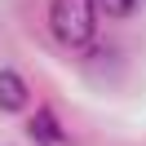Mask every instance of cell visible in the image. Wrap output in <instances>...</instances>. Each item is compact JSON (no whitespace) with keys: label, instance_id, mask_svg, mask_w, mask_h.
Wrapping results in <instances>:
<instances>
[{"label":"cell","instance_id":"1","mask_svg":"<svg viewBox=\"0 0 146 146\" xmlns=\"http://www.w3.org/2000/svg\"><path fill=\"white\" fill-rule=\"evenodd\" d=\"M49 31L62 49H89L93 31H98V0H53Z\"/></svg>","mask_w":146,"mask_h":146},{"label":"cell","instance_id":"2","mask_svg":"<svg viewBox=\"0 0 146 146\" xmlns=\"http://www.w3.org/2000/svg\"><path fill=\"white\" fill-rule=\"evenodd\" d=\"M27 102H31L27 80H22L13 66H0V111H5V115H18V111H27Z\"/></svg>","mask_w":146,"mask_h":146},{"label":"cell","instance_id":"3","mask_svg":"<svg viewBox=\"0 0 146 146\" xmlns=\"http://www.w3.org/2000/svg\"><path fill=\"white\" fill-rule=\"evenodd\" d=\"M27 133H31L36 146H66V133H62V124H58V115H53L49 106H40L36 115H31Z\"/></svg>","mask_w":146,"mask_h":146},{"label":"cell","instance_id":"4","mask_svg":"<svg viewBox=\"0 0 146 146\" xmlns=\"http://www.w3.org/2000/svg\"><path fill=\"white\" fill-rule=\"evenodd\" d=\"M142 5L146 0H98V13H106V18H133Z\"/></svg>","mask_w":146,"mask_h":146}]
</instances>
